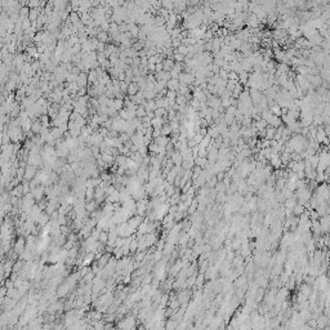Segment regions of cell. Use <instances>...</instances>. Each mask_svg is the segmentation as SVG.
<instances>
[{
    "instance_id": "6da1fadb",
    "label": "cell",
    "mask_w": 330,
    "mask_h": 330,
    "mask_svg": "<svg viewBox=\"0 0 330 330\" xmlns=\"http://www.w3.org/2000/svg\"><path fill=\"white\" fill-rule=\"evenodd\" d=\"M36 166L35 165H27V166H25V178L27 179V180H30V179H33L34 177H35V174H36Z\"/></svg>"
},
{
    "instance_id": "7a4b0ae2",
    "label": "cell",
    "mask_w": 330,
    "mask_h": 330,
    "mask_svg": "<svg viewBox=\"0 0 330 330\" xmlns=\"http://www.w3.org/2000/svg\"><path fill=\"white\" fill-rule=\"evenodd\" d=\"M25 249H26V240L25 239H18L16 246H14V251L17 254H21Z\"/></svg>"
},
{
    "instance_id": "3957f363",
    "label": "cell",
    "mask_w": 330,
    "mask_h": 330,
    "mask_svg": "<svg viewBox=\"0 0 330 330\" xmlns=\"http://www.w3.org/2000/svg\"><path fill=\"white\" fill-rule=\"evenodd\" d=\"M138 90H140V87H138V84L135 81H132L128 84V89H126V93L129 95H134Z\"/></svg>"
},
{
    "instance_id": "277c9868",
    "label": "cell",
    "mask_w": 330,
    "mask_h": 330,
    "mask_svg": "<svg viewBox=\"0 0 330 330\" xmlns=\"http://www.w3.org/2000/svg\"><path fill=\"white\" fill-rule=\"evenodd\" d=\"M292 211H293V214L294 216H301L303 211H306V208H304V205L303 204H301V203H298V204H295L293 208H292Z\"/></svg>"
},
{
    "instance_id": "5b68a950",
    "label": "cell",
    "mask_w": 330,
    "mask_h": 330,
    "mask_svg": "<svg viewBox=\"0 0 330 330\" xmlns=\"http://www.w3.org/2000/svg\"><path fill=\"white\" fill-rule=\"evenodd\" d=\"M166 87H168V89L169 90H178V88H179V81H178V79H172V80H168L166 81Z\"/></svg>"
},
{
    "instance_id": "8992f818",
    "label": "cell",
    "mask_w": 330,
    "mask_h": 330,
    "mask_svg": "<svg viewBox=\"0 0 330 330\" xmlns=\"http://www.w3.org/2000/svg\"><path fill=\"white\" fill-rule=\"evenodd\" d=\"M95 39H97L98 41L101 43H106V41H109V33L107 31H98L97 35H95Z\"/></svg>"
},
{
    "instance_id": "52a82bcc",
    "label": "cell",
    "mask_w": 330,
    "mask_h": 330,
    "mask_svg": "<svg viewBox=\"0 0 330 330\" xmlns=\"http://www.w3.org/2000/svg\"><path fill=\"white\" fill-rule=\"evenodd\" d=\"M172 161L175 163V165H180V164H182L183 157H182V155H180L179 151H177V152L173 151V152H172Z\"/></svg>"
},
{
    "instance_id": "ba28073f",
    "label": "cell",
    "mask_w": 330,
    "mask_h": 330,
    "mask_svg": "<svg viewBox=\"0 0 330 330\" xmlns=\"http://www.w3.org/2000/svg\"><path fill=\"white\" fill-rule=\"evenodd\" d=\"M41 128H43V124L41 121H34L33 124H31V133L33 134H39L41 132Z\"/></svg>"
},
{
    "instance_id": "9c48e42d",
    "label": "cell",
    "mask_w": 330,
    "mask_h": 330,
    "mask_svg": "<svg viewBox=\"0 0 330 330\" xmlns=\"http://www.w3.org/2000/svg\"><path fill=\"white\" fill-rule=\"evenodd\" d=\"M109 240V232L107 231H104V232H99V235H98V241L101 244H106Z\"/></svg>"
},
{
    "instance_id": "30bf717a",
    "label": "cell",
    "mask_w": 330,
    "mask_h": 330,
    "mask_svg": "<svg viewBox=\"0 0 330 330\" xmlns=\"http://www.w3.org/2000/svg\"><path fill=\"white\" fill-rule=\"evenodd\" d=\"M12 270H13V262L8 261V262L5 263V266H4V276H8Z\"/></svg>"
},
{
    "instance_id": "8fae6325",
    "label": "cell",
    "mask_w": 330,
    "mask_h": 330,
    "mask_svg": "<svg viewBox=\"0 0 330 330\" xmlns=\"http://www.w3.org/2000/svg\"><path fill=\"white\" fill-rule=\"evenodd\" d=\"M22 266H23V263L21 262V261H18L16 264H13V271L14 272H18L19 270H22Z\"/></svg>"
},
{
    "instance_id": "7c38bea8",
    "label": "cell",
    "mask_w": 330,
    "mask_h": 330,
    "mask_svg": "<svg viewBox=\"0 0 330 330\" xmlns=\"http://www.w3.org/2000/svg\"><path fill=\"white\" fill-rule=\"evenodd\" d=\"M76 255H78V248H72L69 251V257L70 258H76Z\"/></svg>"
},
{
    "instance_id": "4fadbf2b",
    "label": "cell",
    "mask_w": 330,
    "mask_h": 330,
    "mask_svg": "<svg viewBox=\"0 0 330 330\" xmlns=\"http://www.w3.org/2000/svg\"><path fill=\"white\" fill-rule=\"evenodd\" d=\"M174 58H175L177 62H180V61H183V59H185V56L179 54V53H174Z\"/></svg>"
},
{
    "instance_id": "5bb4252c",
    "label": "cell",
    "mask_w": 330,
    "mask_h": 330,
    "mask_svg": "<svg viewBox=\"0 0 330 330\" xmlns=\"http://www.w3.org/2000/svg\"><path fill=\"white\" fill-rule=\"evenodd\" d=\"M101 179H102V180H111V175H110V174H103V175L101 177Z\"/></svg>"
},
{
    "instance_id": "9a60e30c",
    "label": "cell",
    "mask_w": 330,
    "mask_h": 330,
    "mask_svg": "<svg viewBox=\"0 0 330 330\" xmlns=\"http://www.w3.org/2000/svg\"><path fill=\"white\" fill-rule=\"evenodd\" d=\"M2 5H3V2H2V0H0V10L3 9V8H2Z\"/></svg>"
},
{
    "instance_id": "2e32d148",
    "label": "cell",
    "mask_w": 330,
    "mask_h": 330,
    "mask_svg": "<svg viewBox=\"0 0 330 330\" xmlns=\"http://www.w3.org/2000/svg\"><path fill=\"white\" fill-rule=\"evenodd\" d=\"M2 2H3V0H2Z\"/></svg>"
}]
</instances>
